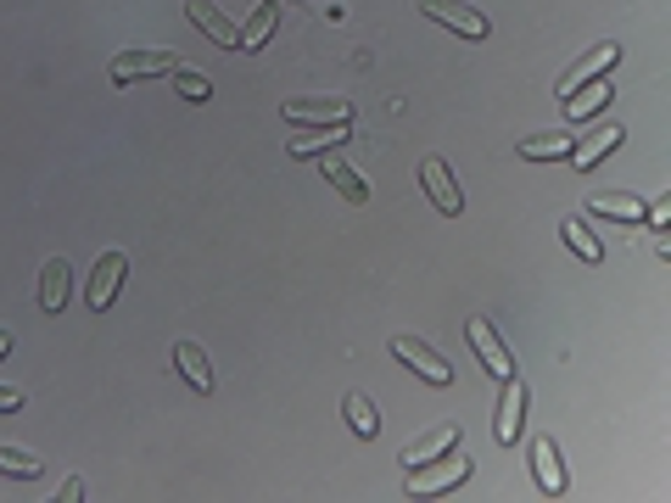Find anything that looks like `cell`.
Listing matches in <instances>:
<instances>
[{
	"label": "cell",
	"instance_id": "6da1fadb",
	"mask_svg": "<svg viewBox=\"0 0 671 503\" xmlns=\"http://www.w3.org/2000/svg\"><path fill=\"white\" fill-rule=\"evenodd\" d=\"M392 359H403L420 381H431V386H454V364L443 359L431 341H420V336H392Z\"/></svg>",
	"mask_w": 671,
	"mask_h": 503
},
{
	"label": "cell",
	"instance_id": "7a4b0ae2",
	"mask_svg": "<svg viewBox=\"0 0 671 503\" xmlns=\"http://www.w3.org/2000/svg\"><path fill=\"white\" fill-rule=\"evenodd\" d=\"M464 476H470V459H464V453H437V459H431V470H425V465L409 470V492H414V498H437V492L459 487Z\"/></svg>",
	"mask_w": 671,
	"mask_h": 503
},
{
	"label": "cell",
	"instance_id": "3957f363",
	"mask_svg": "<svg viewBox=\"0 0 671 503\" xmlns=\"http://www.w3.org/2000/svg\"><path fill=\"white\" fill-rule=\"evenodd\" d=\"M123 252H102L95 258V269H90V285H84V308L90 314H107L113 308V296H118V285H123Z\"/></svg>",
	"mask_w": 671,
	"mask_h": 503
},
{
	"label": "cell",
	"instance_id": "277c9868",
	"mask_svg": "<svg viewBox=\"0 0 671 503\" xmlns=\"http://www.w3.org/2000/svg\"><path fill=\"white\" fill-rule=\"evenodd\" d=\"M420 12H425L431 23L464 34V39H487V34H493V23L475 12V7H464V0H420Z\"/></svg>",
	"mask_w": 671,
	"mask_h": 503
},
{
	"label": "cell",
	"instance_id": "5b68a950",
	"mask_svg": "<svg viewBox=\"0 0 671 503\" xmlns=\"http://www.w3.org/2000/svg\"><path fill=\"white\" fill-rule=\"evenodd\" d=\"M464 336H470V347H475V359H482V370L493 375V381H509L515 375V359H509V347H504V336L487 325V319H470L464 325Z\"/></svg>",
	"mask_w": 671,
	"mask_h": 503
},
{
	"label": "cell",
	"instance_id": "8992f818",
	"mask_svg": "<svg viewBox=\"0 0 671 503\" xmlns=\"http://www.w3.org/2000/svg\"><path fill=\"white\" fill-rule=\"evenodd\" d=\"M174 68H179L174 50H123V57H113V79H118V84L157 79V73H174Z\"/></svg>",
	"mask_w": 671,
	"mask_h": 503
},
{
	"label": "cell",
	"instance_id": "52a82bcc",
	"mask_svg": "<svg viewBox=\"0 0 671 503\" xmlns=\"http://www.w3.org/2000/svg\"><path fill=\"white\" fill-rule=\"evenodd\" d=\"M448 447H459V425H454V420H443V425L420 431V436L403 447V470H420V465H431V459H437V453H448Z\"/></svg>",
	"mask_w": 671,
	"mask_h": 503
},
{
	"label": "cell",
	"instance_id": "ba28073f",
	"mask_svg": "<svg viewBox=\"0 0 671 503\" xmlns=\"http://www.w3.org/2000/svg\"><path fill=\"white\" fill-rule=\"evenodd\" d=\"M285 124H353V107L342 95H325V101H285Z\"/></svg>",
	"mask_w": 671,
	"mask_h": 503
},
{
	"label": "cell",
	"instance_id": "9c48e42d",
	"mask_svg": "<svg viewBox=\"0 0 671 503\" xmlns=\"http://www.w3.org/2000/svg\"><path fill=\"white\" fill-rule=\"evenodd\" d=\"M420 179H425V190H431V201H437V213H459L464 208V196H459V185H454V168L443 163V157H425L420 163Z\"/></svg>",
	"mask_w": 671,
	"mask_h": 503
},
{
	"label": "cell",
	"instance_id": "30bf717a",
	"mask_svg": "<svg viewBox=\"0 0 671 503\" xmlns=\"http://www.w3.org/2000/svg\"><path fill=\"white\" fill-rule=\"evenodd\" d=\"M68 291H73V264L68 258H45V269H39V308L45 314H62L68 308Z\"/></svg>",
	"mask_w": 671,
	"mask_h": 503
},
{
	"label": "cell",
	"instance_id": "8fae6325",
	"mask_svg": "<svg viewBox=\"0 0 671 503\" xmlns=\"http://www.w3.org/2000/svg\"><path fill=\"white\" fill-rule=\"evenodd\" d=\"M577 140L582 134H565V129H549V134H526L515 151L526 163H560V157H570V151H577Z\"/></svg>",
	"mask_w": 671,
	"mask_h": 503
},
{
	"label": "cell",
	"instance_id": "7c38bea8",
	"mask_svg": "<svg viewBox=\"0 0 671 503\" xmlns=\"http://www.w3.org/2000/svg\"><path fill=\"white\" fill-rule=\"evenodd\" d=\"M185 12H190V23H197V28H202L213 45H242V28H235V23H229L219 7H213V0H190Z\"/></svg>",
	"mask_w": 671,
	"mask_h": 503
},
{
	"label": "cell",
	"instance_id": "4fadbf2b",
	"mask_svg": "<svg viewBox=\"0 0 671 503\" xmlns=\"http://www.w3.org/2000/svg\"><path fill=\"white\" fill-rule=\"evenodd\" d=\"M174 370L190 381V391H213V370H208V352L197 341H174Z\"/></svg>",
	"mask_w": 671,
	"mask_h": 503
},
{
	"label": "cell",
	"instance_id": "5bb4252c",
	"mask_svg": "<svg viewBox=\"0 0 671 503\" xmlns=\"http://www.w3.org/2000/svg\"><path fill=\"white\" fill-rule=\"evenodd\" d=\"M615 57H621V45H593V50H588V57H582L577 68H570V73L560 79V101H565L570 90H582L588 79H599V73H604V68H610Z\"/></svg>",
	"mask_w": 671,
	"mask_h": 503
},
{
	"label": "cell",
	"instance_id": "9a60e30c",
	"mask_svg": "<svg viewBox=\"0 0 671 503\" xmlns=\"http://www.w3.org/2000/svg\"><path fill=\"white\" fill-rule=\"evenodd\" d=\"M520 420H526V381H504V402H498V442L509 447L520 436Z\"/></svg>",
	"mask_w": 671,
	"mask_h": 503
},
{
	"label": "cell",
	"instance_id": "2e32d148",
	"mask_svg": "<svg viewBox=\"0 0 671 503\" xmlns=\"http://www.w3.org/2000/svg\"><path fill=\"white\" fill-rule=\"evenodd\" d=\"M532 476H538V487H543L549 498H560V492H565V465H560V453H554V442H549V436H538V442H532Z\"/></svg>",
	"mask_w": 671,
	"mask_h": 503
},
{
	"label": "cell",
	"instance_id": "e0dca14e",
	"mask_svg": "<svg viewBox=\"0 0 671 503\" xmlns=\"http://www.w3.org/2000/svg\"><path fill=\"white\" fill-rule=\"evenodd\" d=\"M610 101H615V90H610V84H599V79H588L582 90H570V95H565V118H570V124H582V118L604 113Z\"/></svg>",
	"mask_w": 671,
	"mask_h": 503
},
{
	"label": "cell",
	"instance_id": "ac0fdd59",
	"mask_svg": "<svg viewBox=\"0 0 671 503\" xmlns=\"http://www.w3.org/2000/svg\"><path fill=\"white\" fill-rule=\"evenodd\" d=\"M621 145V129H599V134H588V140H577V151H570V163H577L582 174L588 168H599L604 157H610V151Z\"/></svg>",
	"mask_w": 671,
	"mask_h": 503
},
{
	"label": "cell",
	"instance_id": "d6986e66",
	"mask_svg": "<svg viewBox=\"0 0 671 503\" xmlns=\"http://www.w3.org/2000/svg\"><path fill=\"white\" fill-rule=\"evenodd\" d=\"M588 213H599V219H621V224H644V201H638V196H593V201H588Z\"/></svg>",
	"mask_w": 671,
	"mask_h": 503
},
{
	"label": "cell",
	"instance_id": "ffe728a7",
	"mask_svg": "<svg viewBox=\"0 0 671 503\" xmlns=\"http://www.w3.org/2000/svg\"><path fill=\"white\" fill-rule=\"evenodd\" d=\"M353 129L348 124H325L314 134H292V157H314V151H330V145H342Z\"/></svg>",
	"mask_w": 671,
	"mask_h": 503
},
{
	"label": "cell",
	"instance_id": "44dd1931",
	"mask_svg": "<svg viewBox=\"0 0 671 503\" xmlns=\"http://www.w3.org/2000/svg\"><path fill=\"white\" fill-rule=\"evenodd\" d=\"M560 235H565V246H570V252H577V258H588V264H599V258H604V246H599V235H593V230H588L582 219H565V224H560Z\"/></svg>",
	"mask_w": 671,
	"mask_h": 503
},
{
	"label": "cell",
	"instance_id": "7402d4cb",
	"mask_svg": "<svg viewBox=\"0 0 671 503\" xmlns=\"http://www.w3.org/2000/svg\"><path fill=\"white\" fill-rule=\"evenodd\" d=\"M342 414H348V425H353L358 436H375V431H380L375 402H369V397H358V391H348V397H342Z\"/></svg>",
	"mask_w": 671,
	"mask_h": 503
},
{
	"label": "cell",
	"instance_id": "603a6c76",
	"mask_svg": "<svg viewBox=\"0 0 671 503\" xmlns=\"http://www.w3.org/2000/svg\"><path fill=\"white\" fill-rule=\"evenodd\" d=\"M274 17H280V0H263V7L252 12V23L242 28V45H235V50H258V45L269 39V28H274Z\"/></svg>",
	"mask_w": 671,
	"mask_h": 503
},
{
	"label": "cell",
	"instance_id": "cb8c5ba5",
	"mask_svg": "<svg viewBox=\"0 0 671 503\" xmlns=\"http://www.w3.org/2000/svg\"><path fill=\"white\" fill-rule=\"evenodd\" d=\"M325 179H330L336 190H342L348 201H358V208H364V201H369V185H364V174H353L348 163H325Z\"/></svg>",
	"mask_w": 671,
	"mask_h": 503
},
{
	"label": "cell",
	"instance_id": "d4e9b609",
	"mask_svg": "<svg viewBox=\"0 0 671 503\" xmlns=\"http://www.w3.org/2000/svg\"><path fill=\"white\" fill-rule=\"evenodd\" d=\"M0 476H39V453H28V447H0Z\"/></svg>",
	"mask_w": 671,
	"mask_h": 503
},
{
	"label": "cell",
	"instance_id": "484cf974",
	"mask_svg": "<svg viewBox=\"0 0 671 503\" xmlns=\"http://www.w3.org/2000/svg\"><path fill=\"white\" fill-rule=\"evenodd\" d=\"M174 90H179L185 101H208V95H213V84H208V73H197V68H185V62L174 68Z\"/></svg>",
	"mask_w": 671,
	"mask_h": 503
},
{
	"label": "cell",
	"instance_id": "4316f807",
	"mask_svg": "<svg viewBox=\"0 0 671 503\" xmlns=\"http://www.w3.org/2000/svg\"><path fill=\"white\" fill-rule=\"evenodd\" d=\"M57 498H62V503H79V498H84V481H79V476H68V481H62V492H57Z\"/></svg>",
	"mask_w": 671,
	"mask_h": 503
},
{
	"label": "cell",
	"instance_id": "83f0119b",
	"mask_svg": "<svg viewBox=\"0 0 671 503\" xmlns=\"http://www.w3.org/2000/svg\"><path fill=\"white\" fill-rule=\"evenodd\" d=\"M12 409H23V391H12V386H0V414H12Z\"/></svg>",
	"mask_w": 671,
	"mask_h": 503
},
{
	"label": "cell",
	"instance_id": "f1b7e54d",
	"mask_svg": "<svg viewBox=\"0 0 671 503\" xmlns=\"http://www.w3.org/2000/svg\"><path fill=\"white\" fill-rule=\"evenodd\" d=\"M7 352H12V330H7V325H0V359H7Z\"/></svg>",
	"mask_w": 671,
	"mask_h": 503
}]
</instances>
